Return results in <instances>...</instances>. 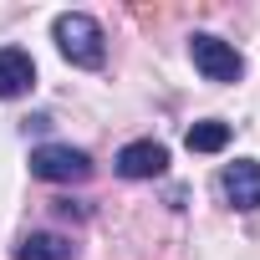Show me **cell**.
<instances>
[{
    "label": "cell",
    "mask_w": 260,
    "mask_h": 260,
    "mask_svg": "<svg viewBox=\"0 0 260 260\" xmlns=\"http://www.w3.org/2000/svg\"><path fill=\"white\" fill-rule=\"evenodd\" d=\"M117 179H158L169 169V148L153 143V138H138V143H122L117 158H112Z\"/></svg>",
    "instance_id": "277c9868"
},
{
    "label": "cell",
    "mask_w": 260,
    "mask_h": 260,
    "mask_svg": "<svg viewBox=\"0 0 260 260\" xmlns=\"http://www.w3.org/2000/svg\"><path fill=\"white\" fill-rule=\"evenodd\" d=\"M16 260H77V245H72L67 235H51V230H36V235H26V240H21Z\"/></svg>",
    "instance_id": "52a82bcc"
},
{
    "label": "cell",
    "mask_w": 260,
    "mask_h": 260,
    "mask_svg": "<svg viewBox=\"0 0 260 260\" xmlns=\"http://www.w3.org/2000/svg\"><path fill=\"white\" fill-rule=\"evenodd\" d=\"M31 174L46 184H82V179H92V153L72 148V143H41V148H31Z\"/></svg>",
    "instance_id": "7a4b0ae2"
},
{
    "label": "cell",
    "mask_w": 260,
    "mask_h": 260,
    "mask_svg": "<svg viewBox=\"0 0 260 260\" xmlns=\"http://www.w3.org/2000/svg\"><path fill=\"white\" fill-rule=\"evenodd\" d=\"M51 41H56V51H61L72 67H82V72H97V67L107 61L102 26H97L87 11H67V16H56V21H51Z\"/></svg>",
    "instance_id": "6da1fadb"
},
{
    "label": "cell",
    "mask_w": 260,
    "mask_h": 260,
    "mask_svg": "<svg viewBox=\"0 0 260 260\" xmlns=\"http://www.w3.org/2000/svg\"><path fill=\"white\" fill-rule=\"evenodd\" d=\"M219 189H224V199L235 204V209H260V158H235L230 169H224V179H219Z\"/></svg>",
    "instance_id": "5b68a950"
},
{
    "label": "cell",
    "mask_w": 260,
    "mask_h": 260,
    "mask_svg": "<svg viewBox=\"0 0 260 260\" xmlns=\"http://www.w3.org/2000/svg\"><path fill=\"white\" fill-rule=\"evenodd\" d=\"M189 56H194V67H199L204 82H240V72H245L240 51H235L230 41L209 36V31H194V36H189Z\"/></svg>",
    "instance_id": "3957f363"
},
{
    "label": "cell",
    "mask_w": 260,
    "mask_h": 260,
    "mask_svg": "<svg viewBox=\"0 0 260 260\" xmlns=\"http://www.w3.org/2000/svg\"><path fill=\"white\" fill-rule=\"evenodd\" d=\"M36 87V61H31V51H21V46H0V97H26Z\"/></svg>",
    "instance_id": "8992f818"
},
{
    "label": "cell",
    "mask_w": 260,
    "mask_h": 260,
    "mask_svg": "<svg viewBox=\"0 0 260 260\" xmlns=\"http://www.w3.org/2000/svg\"><path fill=\"white\" fill-rule=\"evenodd\" d=\"M184 148H189V153H219V148H230V122H219V117L189 122V133H184Z\"/></svg>",
    "instance_id": "ba28073f"
}]
</instances>
